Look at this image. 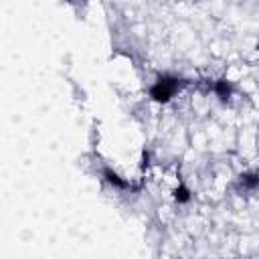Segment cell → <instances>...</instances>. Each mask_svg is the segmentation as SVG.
<instances>
[{"label": "cell", "instance_id": "obj_1", "mask_svg": "<svg viewBox=\"0 0 259 259\" xmlns=\"http://www.w3.org/2000/svg\"><path fill=\"white\" fill-rule=\"evenodd\" d=\"M180 79H176V77H160L154 85H152V89H150V97L154 99V101H158V103H166V101H170L174 95H176V91L180 89Z\"/></svg>", "mask_w": 259, "mask_h": 259}, {"label": "cell", "instance_id": "obj_2", "mask_svg": "<svg viewBox=\"0 0 259 259\" xmlns=\"http://www.w3.org/2000/svg\"><path fill=\"white\" fill-rule=\"evenodd\" d=\"M212 93L221 99V101H229L231 95H233V87H231V81L229 79H219L212 83Z\"/></svg>", "mask_w": 259, "mask_h": 259}, {"label": "cell", "instance_id": "obj_3", "mask_svg": "<svg viewBox=\"0 0 259 259\" xmlns=\"http://www.w3.org/2000/svg\"><path fill=\"white\" fill-rule=\"evenodd\" d=\"M239 188L245 192H251L255 188H259V174L257 172H243L239 176Z\"/></svg>", "mask_w": 259, "mask_h": 259}, {"label": "cell", "instance_id": "obj_4", "mask_svg": "<svg viewBox=\"0 0 259 259\" xmlns=\"http://www.w3.org/2000/svg\"><path fill=\"white\" fill-rule=\"evenodd\" d=\"M103 176H105V180L111 184V186H115L117 190H123V188H127L130 186V182L127 180H123L117 172H113L111 168H103Z\"/></svg>", "mask_w": 259, "mask_h": 259}, {"label": "cell", "instance_id": "obj_5", "mask_svg": "<svg viewBox=\"0 0 259 259\" xmlns=\"http://www.w3.org/2000/svg\"><path fill=\"white\" fill-rule=\"evenodd\" d=\"M174 198H176L178 202H188V200H190V190H188L184 184H176V188H174Z\"/></svg>", "mask_w": 259, "mask_h": 259}]
</instances>
